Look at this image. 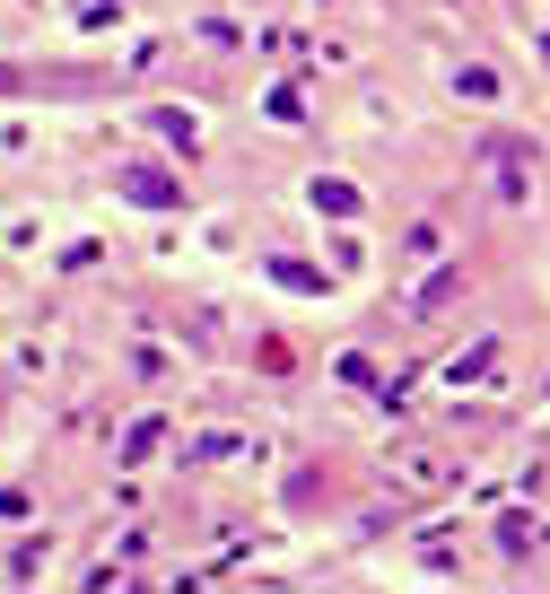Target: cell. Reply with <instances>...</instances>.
<instances>
[{
  "instance_id": "6da1fadb",
  "label": "cell",
  "mask_w": 550,
  "mask_h": 594,
  "mask_svg": "<svg viewBox=\"0 0 550 594\" xmlns=\"http://www.w3.org/2000/svg\"><path fill=\"white\" fill-rule=\"evenodd\" d=\"M114 184H122V202H149V210H175V202H184V193H175L158 166H122Z\"/></svg>"
},
{
  "instance_id": "7a4b0ae2",
  "label": "cell",
  "mask_w": 550,
  "mask_h": 594,
  "mask_svg": "<svg viewBox=\"0 0 550 594\" xmlns=\"http://www.w3.org/2000/svg\"><path fill=\"white\" fill-rule=\"evenodd\" d=\"M315 210H332V219H349V210H358V193H349V184H315Z\"/></svg>"
},
{
  "instance_id": "3957f363",
  "label": "cell",
  "mask_w": 550,
  "mask_h": 594,
  "mask_svg": "<svg viewBox=\"0 0 550 594\" xmlns=\"http://www.w3.org/2000/svg\"><path fill=\"white\" fill-rule=\"evenodd\" d=\"M271 280H289V289H324V271H306V262H289V253L271 262Z\"/></svg>"
},
{
  "instance_id": "277c9868",
  "label": "cell",
  "mask_w": 550,
  "mask_h": 594,
  "mask_svg": "<svg viewBox=\"0 0 550 594\" xmlns=\"http://www.w3.org/2000/svg\"><path fill=\"white\" fill-rule=\"evenodd\" d=\"M454 289H463V271H438V280H429V289H420V298H411V306H445V298H454Z\"/></svg>"
}]
</instances>
